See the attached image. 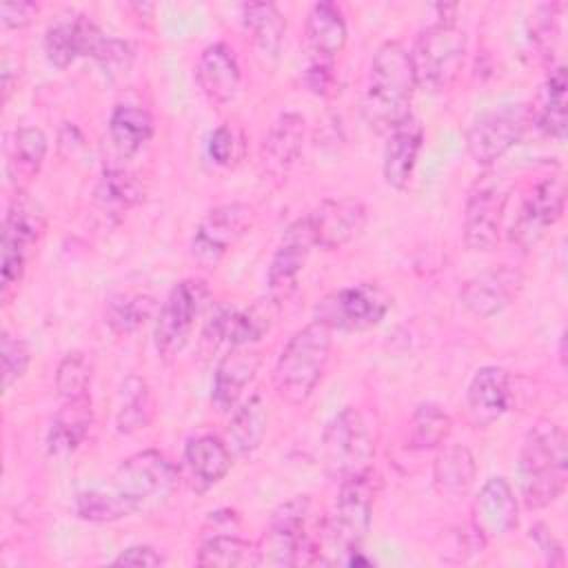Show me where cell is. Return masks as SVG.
<instances>
[{
	"mask_svg": "<svg viewBox=\"0 0 568 568\" xmlns=\"http://www.w3.org/2000/svg\"><path fill=\"white\" fill-rule=\"evenodd\" d=\"M317 248L337 251L353 242L366 226L368 211L357 197H326L306 213Z\"/></svg>",
	"mask_w": 568,
	"mask_h": 568,
	"instance_id": "obj_17",
	"label": "cell"
},
{
	"mask_svg": "<svg viewBox=\"0 0 568 568\" xmlns=\"http://www.w3.org/2000/svg\"><path fill=\"white\" fill-rule=\"evenodd\" d=\"M435 9L439 16H435V20L419 31L410 49L417 89L430 93L450 87L466 55V33L455 24L453 16H446V11L455 7L437 4Z\"/></svg>",
	"mask_w": 568,
	"mask_h": 568,
	"instance_id": "obj_4",
	"label": "cell"
},
{
	"mask_svg": "<svg viewBox=\"0 0 568 568\" xmlns=\"http://www.w3.org/2000/svg\"><path fill=\"white\" fill-rule=\"evenodd\" d=\"M209 158L220 166H233L242 155V135L233 124H220L206 142Z\"/></svg>",
	"mask_w": 568,
	"mask_h": 568,
	"instance_id": "obj_45",
	"label": "cell"
},
{
	"mask_svg": "<svg viewBox=\"0 0 568 568\" xmlns=\"http://www.w3.org/2000/svg\"><path fill=\"white\" fill-rule=\"evenodd\" d=\"M155 124L151 113L131 102H120L109 115V138L122 158H131L153 138Z\"/></svg>",
	"mask_w": 568,
	"mask_h": 568,
	"instance_id": "obj_34",
	"label": "cell"
},
{
	"mask_svg": "<svg viewBox=\"0 0 568 568\" xmlns=\"http://www.w3.org/2000/svg\"><path fill=\"white\" fill-rule=\"evenodd\" d=\"M180 473L173 462L160 450H140L126 457L113 475V493L131 508L140 513L166 501L178 488Z\"/></svg>",
	"mask_w": 568,
	"mask_h": 568,
	"instance_id": "obj_9",
	"label": "cell"
},
{
	"mask_svg": "<svg viewBox=\"0 0 568 568\" xmlns=\"http://www.w3.org/2000/svg\"><path fill=\"white\" fill-rule=\"evenodd\" d=\"M277 311L280 300L273 295H268L266 300H257L244 308L222 306L209 320L204 328V342L213 346L226 344L229 348L253 346L271 331Z\"/></svg>",
	"mask_w": 568,
	"mask_h": 568,
	"instance_id": "obj_16",
	"label": "cell"
},
{
	"mask_svg": "<svg viewBox=\"0 0 568 568\" xmlns=\"http://www.w3.org/2000/svg\"><path fill=\"white\" fill-rule=\"evenodd\" d=\"M153 419V397L146 379L140 375H129L120 384L118 408H115V428L122 435H133L144 430Z\"/></svg>",
	"mask_w": 568,
	"mask_h": 568,
	"instance_id": "obj_36",
	"label": "cell"
},
{
	"mask_svg": "<svg viewBox=\"0 0 568 568\" xmlns=\"http://www.w3.org/2000/svg\"><path fill=\"white\" fill-rule=\"evenodd\" d=\"M331 328L311 322L295 331L273 368V388L288 406H302L320 386L331 357Z\"/></svg>",
	"mask_w": 568,
	"mask_h": 568,
	"instance_id": "obj_3",
	"label": "cell"
},
{
	"mask_svg": "<svg viewBox=\"0 0 568 568\" xmlns=\"http://www.w3.org/2000/svg\"><path fill=\"white\" fill-rule=\"evenodd\" d=\"M417 89L410 51L388 40L379 44L371 60V69L362 95V118L375 133H388L410 113V100Z\"/></svg>",
	"mask_w": 568,
	"mask_h": 568,
	"instance_id": "obj_1",
	"label": "cell"
},
{
	"mask_svg": "<svg viewBox=\"0 0 568 568\" xmlns=\"http://www.w3.org/2000/svg\"><path fill=\"white\" fill-rule=\"evenodd\" d=\"M422 146H424V126L413 113H408L402 122H397L386 133L382 171L390 189L404 191L410 184Z\"/></svg>",
	"mask_w": 568,
	"mask_h": 568,
	"instance_id": "obj_26",
	"label": "cell"
},
{
	"mask_svg": "<svg viewBox=\"0 0 568 568\" xmlns=\"http://www.w3.org/2000/svg\"><path fill=\"white\" fill-rule=\"evenodd\" d=\"M260 364H262V355L253 346L229 348L226 355H222V359L217 362L213 373L211 404L220 413L233 410L244 388L253 382Z\"/></svg>",
	"mask_w": 568,
	"mask_h": 568,
	"instance_id": "obj_27",
	"label": "cell"
},
{
	"mask_svg": "<svg viewBox=\"0 0 568 568\" xmlns=\"http://www.w3.org/2000/svg\"><path fill=\"white\" fill-rule=\"evenodd\" d=\"M104 33L87 16L53 22L44 33V55L55 69H67L80 58H93Z\"/></svg>",
	"mask_w": 568,
	"mask_h": 568,
	"instance_id": "obj_24",
	"label": "cell"
},
{
	"mask_svg": "<svg viewBox=\"0 0 568 568\" xmlns=\"http://www.w3.org/2000/svg\"><path fill=\"white\" fill-rule=\"evenodd\" d=\"M47 135L38 126H22L13 135L11 166H18L24 178H33L47 158Z\"/></svg>",
	"mask_w": 568,
	"mask_h": 568,
	"instance_id": "obj_42",
	"label": "cell"
},
{
	"mask_svg": "<svg viewBox=\"0 0 568 568\" xmlns=\"http://www.w3.org/2000/svg\"><path fill=\"white\" fill-rule=\"evenodd\" d=\"M268 428V406L262 395H251L233 408L224 442L233 455H251Z\"/></svg>",
	"mask_w": 568,
	"mask_h": 568,
	"instance_id": "obj_33",
	"label": "cell"
},
{
	"mask_svg": "<svg viewBox=\"0 0 568 568\" xmlns=\"http://www.w3.org/2000/svg\"><path fill=\"white\" fill-rule=\"evenodd\" d=\"M453 430V419L450 415L433 404H419L408 422V448L413 450H433L444 446Z\"/></svg>",
	"mask_w": 568,
	"mask_h": 568,
	"instance_id": "obj_38",
	"label": "cell"
},
{
	"mask_svg": "<svg viewBox=\"0 0 568 568\" xmlns=\"http://www.w3.org/2000/svg\"><path fill=\"white\" fill-rule=\"evenodd\" d=\"M506 200L508 189L495 171H486L473 182L466 195L462 226L464 244L468 251L486 253L497 246Z\"/></svg>",
	"mask_w": 568,
	"mask_h": 568,
	"instance_id": "obj_14",
	"label": "cell"
},
{
	"mask_svg": "<svg viewBox=\"0 0 568 568\" xmlns=\"http://www.w3.org/2000/svg\"><path fill=\"white\" fill-rule=\"evenodd\" d=\"M322 453L326 473L335 481L362 475L373 468L375 435L362 410L346 406L322 433Z\"/></svg>",
	"mask_w": 568,
	"mask_h": 568,
	"instance_id": "obj_7",
	"label": "cell"
},
{
	"mask_svg": "<svg viewBox=\"0 0 568 568\" xmlns=\"http://www.w3.org/2000/svg\"><path fill=\"white\" fill-rule=\"evenodd\" d=\"M530 537L535 539L537 548L546 555V561H548L550 566H561V564H564V548H561V544L557 541V537H555L544 524H535V526L530 528Z\"/></svg>",
	"mask_w": 568,
	"mask_h": 568,
	"instance_id": "obj_49",
	"label": "cell"
},
{
	"mask_svg": "<svg viewBox=\"0 0 568 568\" xmlns=\"http://www.w3.org/2000/svg\"><path fill=\"white\" fill-rule=\"evenodd\" d=\"M557 4H539L530 20V44L541 58H550L557 40Z\"/></svg>",
	"mask_w": 568,
	"mask_h": 568,
	"instance_id": "obj_46",
	"label": "cell"
},
{
	"mask_svg": "<svg viewBox=\"0 0 568 568\" xmlns=\"http://www.w3.org/2000/svg\"><path fill=\"white\" fill-rule=\"evenodd\" d=\"M38 16L36 2H2L0 20L4 29H24Z\"/></svg>",
	"mask_w": 568,
	"mask_h": 568,
	"instance_id": "obj_48",
	"label": "cell"
},
{
	"mask_svg": "<svg viewBox=\"0 0 568 568\" xmlns=\"http://www.w3.org/2000/svg\"><path fill=\"white\" fill-rule=\"evenodd\" d=\"M240 22L255 49L275 58L286 40V18L273 2H246L240 7Z\"/></svg>",
	"mask_w": 568,
	"mask_h": 568,
	"instance_id": "obj_32",
	"label": "cell"
},
{
	"mask_svg": "<svg viewBox=\"0 0 568 568\" xmlns=\"http://www.w3.org/2000/svg\"><path fill=\"white\" fill-rule=\"evenodd\" d=\"M475 475H477L475 457L462 444L446 446L435 457L433 481H435L437 493L446 499H462L470 490Z\"/></svg>",
	"mask_w": 568,
	"mask_h": 568,
	"instance_id": "obj_35",
	"label": "cell"
},
{
	"mask_svg": "<svg viewBox=\"0 0 568 568\" xmlns=\"http://www.w3.org/2000/svg\"><path fill=\"white\" fill-rule=\"evenodd\" d=\"M306 140V120L297 111L280 113L260 146V164L266 175L282 180L295 166Z\"/></svg>",
	"mask_w": 568,
	"mask_h": 568,
	"instance_id": "obj_22",
	"label": "cell"
},
{
	"mask_svg": "<svg viewBox=\"0 0 568 568\" xmlns=\"http://www.w3.org/2000/svg\"><path fill=\"white\" fill-rule=\"evenodd\" d=\"M532 129V104L510 102L479 115L466 133V151L479 166H493Z\"/></svg>",
	"mask_w": 568,
	"mask_h": 568,
	"instance_id": "obj_11",
	"label": "cell"
},
{
	"mask_svg": "<svg viewBox=\"0 0 568 568\" xmlns=\"http://www.w3.org/2000/svg\"><path fill=\"white\" fill-rule=\"evenodd\" d=\"M233 453L217 435H197L184 446V466L189 470L191 488L206 493L217 486L231 470Z\"/></svg>",
	"mask_w": 568,
	"mask_h": 568,
	"instance_id": "obj_29",
	"label": "cell"
},
{
	"mask_svg": "<svg viewBox=\"0 0 568 568\" xmlns=\"http://www.w3.org/2000/svg\"><path fill=\"white\" fill-rule=\"evenodd\" d=\"M379 490V477L371 468L362 475L339 481V493L328 519V537L342 561L362 550L373 524V506Z\"/></svg>",
	"mask_w": 568,
	"mask_h": 568,
	"instance_id": "obj_8",
	"label": "cell"
},
{
	"mask_svg": "<svg viewBox=\"0 0 568 568\" xmlns=\"http://www.w3.org/2000/svg\"><path fill=\"white\" fill-rule=\"evenodd\" d=\"M348 40V27L335 2H315L304 22L306 67L335 69Z\"/></svg>",
	"mask_w": 568,
	"mask_h": 568,
	"instance_id": "obj_20",
	"label": "cell"
},
{
	"mask_svg": "<svg viewBox=\"0 0 568 568\" xmlns=\"http://www.w3.org/2000/svg\"><path fill=\"white\" fill-rule=\"evenodd\" d=\"M390 295L375 282H359L326 293L315 304L313 320L331 331H366L377 326L390 311Z\"/></svg>",
	"mask_w": 568,
	"mask_h": 568,
	"instance_id": "obj_10",
	"label": "cell"
},
{
	"mask_svg": "<svg viewBox=\"0 0 568 568\" xmlns=\"http://www.w3.org/2000/svg\"><path fill=\"white\" fill-rule=\"evenodd\" d=\"M255 211L246 202H226L211 209L191 237L189 253L202 268H215L251 231Z\"/></svg>",
	"mask_w": 568,
	"mask_h": 568,
	"instance_id": "obj_13",
	"label": "cell"
},
{
	"mask_svg": "<svg viewBox=\"0 0 568 568\" xmlns=\"http://www.w3.org/2000/svg\"><path fill=\"white\" fill-rule=\"evenodd\" d=\"M470 419L477 426H490L510 408V375L501 366H481L466 390Z\"/></svg>",
	"mask_w": 568,
	"mask_h": 568,
	"instance_id": "obj_28",
	"label": "cell"
},
{
	"mask_svg": "<svg viewBox=\"0 0 568 568\" xmlns=\"http://www.w3.org/2000/svg\"><path fill=\"white\" fill-rule=\"evenodd\" d=\"M209 300L204 280L186 277L173 284L155 320V351L162 359H175L193 333L195 320Z\"/></svg>",
	"mask_w": 568,
	"mask_h": 568,
	"instance_id": "obj_12",
	"label": "cell"
},
{
	"mask_svg": "<svg viewBox=\"0 0 568 568\" xmlns=\"http://www.w3.org/2000/svg\"><path fill=\"white\" fill-rule=\"evenodd\" d=\"M519 504L506 477H490L473 501V528L486 539H497L517 528Z\"/></svg>",
	"mask_w": 568,
	"mask_h": 568,
	"instance_id": "obj_23",
	"label": "cell"
},
{
	"mask_svg": "<svg viewBox=\"0 0 568 568\" xmlns=\"http://www.w3.org/2000/svg\"><path fill=\"white\" fill-rule=\"evenodd\" d=\"M75 515L91 524H109L124 517H131V508L122 501L120 495L111 490H82L75 497Z\"/></svg>",
	"mask_w": 568,
	"mask_h": 568,
	"instance_id": "obj_41",
	"label": "cell"
},
{
	"mask_svg": "<svg viewBox=\"0 0 568 568\" xmlns=\"http://www.w3.org/2000/svg\"><path fill=\"white\" fill-rule=\"evenodd\" d=\"M113 566H135V568H151V566H162L164 557L146 544H135L129 546L124 550H120V555L111 561Z\"/></svg>",
	"mask_w": 568,
	"mask_h": 568,
	"instance_id": "obj_47",
	"label": "cell"
},
{
	"mask_svg": "<svg viewBox=\"0 0 568 568\" xmlns=\"http://www.w3.org/2000/svg\"><path fill=\"white\" fill-rule=\"evenodd\" d=\"M93 379V359L84 351L67 353L55 368V390L62 402L89 397Z\"/></svg>",
	"mask_w": 568,
	"mask_h": 568,
	"instance_id": "obj_40",
	"label": "cell"
},
{
	"mask_svg": "<svg viewBox=\"0 0 568 568\" xmlns=\"http://www.w3.org/2000/svg\"><path fill=\"white\" fill-rule=\"evenodd\" d=\"M195 80L209 102L217 106L233 102L242 84V71L233 47L226 42L204 47L195 64Z\"/></svg>",
	"mask_w": 568,
	"mask_h": 568,
	"instance_id": "obj_25",
	"label": "cell"
},
{
	"mask_svg": "<svg viewBox=\"0 0 568 568\" xmlns=\"http://www.w3.org/2000/svg\"><path fill=\"white\" fill-rule=\"evenodd\" d=\"M44 233V211L27 193H16L9 202L2 222V255H0V288L4 304L18 288L29 257Z\"/></svg>",
	"mask_w": 568,
	"mask_h": 568,
	"instance_id": "obj_6",
	"label": "cell"
},
{
	"mask_svg": "<svg viewBox=\"0 0 568 568\" xmlns=\"http://www.w3.org/2000/svg\"><path fill=\"white\" fill-rule=\"evenodd\" d=\"M95 204L106 215H122L142 200V184L124 169H106L93 189Z\"/></svg>",
	"mask_w": 568,
	"mask_h": 568,
	"instance_id": "obj_37",
	"label": "cell"
},
{
	"mask_svg": "<svg viewBox=\"0 0 568 568\" xmlns=\"http://www.w3.org/2000/svg\"><path fill=\"white\" fill-rule=\"evenodd\" d=\"M93 424L91 397L62 402L47 430V453L55 459H67L87 439Z\"/></svg>",
	"mask_w": 568,
	"mask_h": 568,
	"instance_id": "obj_30",
	"label": "cell"
},
{
	"mask_svg": "<svg viewBox=\"0 0 568 568\" xmlns=\"http://www.w3.org/2000/svg\"><path fill=\"white\" fill-rule=\"evenodd\" d=\"M566 209V182L561 175H544L524 197L508 240L519 251H530L552 229Z\"/></svg>",
	"mask_w": 568,
	"mask_h": 568,
	"instance_id": "obj_15",
	"label": "cell"
},
{
	"mask_svg": "<svg viewBox=\"0 0 568 568\" xmlns=\"http://www.w3.org/2000/svg\"><path fill=\"white\" fill-rule=\"evenodd\" d=\"M93 60L102 67V71L106 75H120V73H126L131 69L133 47L122 38L104 36L100 40L95 53H93Z\"/></svg>",
	"mask_w": 568,
	"mask_h": 568,
	"instance_id": "obj_44",
	"label": "cell"
},
{
	"mask_svg": "<svg viewBox=\"0 0 568 568\" xmlns=\"http://www.w3.org/2000/svg\"><path fill=\"white\" fill-rule=\"evenodd\" d=\"M566 69L564 64L550 67L539 98L532 104V126H537L546 138L552 140H564L566 138V126H568V115H566Z\"/></svg>",
	"mask_w": 568,
	"mask_h": 568,
	"instance_id": "obj_31",
	"label": "cell"
},
{
	"mask_svg": "<svg viewBox=\"0 0 568 568\" xmlns=\"http://www.w3.org/2000/svg\"><path fill=\"white\" fill-rule=\"evenodd\" d=\"M521 288L524 273L519 268L508 264L490 266L464 282L459 291V302L468 313L488 320L508 308L517 300Z\"/></svg>",
	"mask_w": 568,
	"mask_h": 568,
	"instance_id": "obj_18",
	"label": "cell"
},
{
	"mask_svg": "<svg viewBox=\"0 0 568 568\" xmlns=\"http://www.w3.org/2000/svg\"><path fill=\"white\" fill-rule=\"evenodd\" d=\"M0 359H2L4 388H11L18 379L24 377L29 362H31V351L22 337L4 331L2 342H0Z\"/></svg>",
	"mask_w": 568,
	"mask_h": 568,
	"instance_id": "obj_43",
	"label": "cell"
},
{
	"mask_svg": "<svg viewBox=\"0 0 568 568\" xmlns=\"http://www.w3.org/2000/svg\"><path fill=\"white\" fill-rule=\"evenodd\" d=\"M517 473L519 495L526 508L541 510L557 501L566 490L568 479L564 428L548 419L530 426L519 450Z\"/></svg>",
	"mask_w": 568,
	"mask_h": 568,
	"instance_id": "obj_2",
	"label": "cell"
},
{
	"mask_svg": "<svg viewBox=\"0 0 568 568\" xmlns=\"http://www.w3.org/2000/svg\"><path fill=\"white\" fill-rule=\"evenodd\" d=\"M313 248H315V242L311 235L308 220H306V215L297 217L282 233L280 244L268 262L266 282H268V291L273 297L282 300L297 286V280H300Z\"/></svg>",
	"mask_w": 568,
	"mask_h": 568,
	"instance_id": "obj_21",
	"label": "cell"
},
{
	"mask_svg": "<svg viewBox=\"0 0 568 568\" xmlns=\"http://www.w3.org/2000/svg\"><path fill=\"white\" fill-rule=\"evenodd\" d=\"M155 302L151 295L142 293H120L109 300L104 311V322L115 335L135 333L153 313Z\"/></svg>",
	"mask_w": 568,
	"mask_h": 568,
	"instance_id": "obj_39",
	"label": "cell"
},
{
	"mask_svg": "<svg viewBox=\"0 0 568 568\" xmlns=\"http://www.w3.org/2000/svg\"><path fill=\"white\" fill-rule=\"evenodd\" d=\"M311 515V497L295 495L280 504L268 519V526L255 548L257 566H300L313 564L315 546L306 532Z\"/></svg>",
	"mask_w": 568,
	"mask_h": 568,
	"instance_id": "obj_5",
	"label": "cell"
},
{
	"mask_svg": "<svg viewBox=\"0 0 568 568\" xmlns=\"http://www.w3.org/2000/svg\"><path fill=\"white\" fill-rule=\"evenodd\" d=\"M248 544L242 537V521L233 508H217L209 513L200 528L197 539V566L231 568L240 566L246 557Z\"/></svg>",
	"mask_w": 568,
	"mask_h": 568,
	"instance_id": "obj_19",
	"label": "cell"
}]
</instances>
